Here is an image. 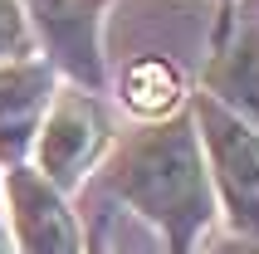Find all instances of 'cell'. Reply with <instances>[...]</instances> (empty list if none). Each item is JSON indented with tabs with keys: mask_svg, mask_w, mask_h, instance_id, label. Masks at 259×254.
Returning a JSON list of instances; mask_svg holds the SVG:
<instances>
[{
	"mask_svg": "<svg viewBox=\"0 0 259 254\" xmlns=\"http://www.w3.org/2000/svg\"><path fill=\"white\" fill-rule=\"evenodd\" d=\"M205 93L259 127V25H245L215 49V59L205 64Z\"/></svg>",
	"mask_w": 259,
	"mask_h": 254,
	"instance_id": "52a82bcc",
	"label": "cell"
},
{
	"mask_svg": "<svg viewBox=\"0 0 259 254\" xmlns=\"http://www.w3.org/2000/svg\"><path fill=\"white\" fill-rule=\"evenodd\" d=\"M49 98H54V64L49 59L20 54L0 64V161L5 166L29 156Z\"/></svg>",
	"mask_w": 259,
	"mask_h": 254,
	"instance_id": "5b68a950",
	"label": "cell"
},
{
	"mask_svg": "<svg viewBox=\"0 0 259 254\" xmlns=\"http://www.w3.org/2000/svg\"><path fill=\"white\" fill-rule=\"evenodd\" d=\"M117 88H122V103H127L137 117H166V113H176V103L186 98L176 64L161 59V54L132 59L127 69H122V83Z\"/></svg>",
	"mask_w": 259,
	"mask_h": 254,
	"instance_id": "ba28073f",
	"label": "cell"
},
{
	"mask_svg": "<svg viewBox=\"0 0 259 254\" xmlns=\"http://www.w3.org/2000/svg\"><path fill=\"white\" fill-rule=\"evenodd\" d=\"M5 205L20 254H83V230L73 220L69 200L39 166L15 161L5 171Z\"/></svg>",
	"mask_w": 259,
	"mask_h": 254,
	"instance_id": "277c9868",
	"label": "cell"
},
{
	"mask_svg": "<svg viewBox=\"0 0 259 254\" xmlns=\"http://www.w3.org/2000/svg\"><path fill=\"white\" fill-rule=\"evenodd\" d=\"M25 10L34 15L44 44L69 69V78L98 93L103 88V49H98L103 0H25Z\"/></svg>",
	"mask_w": 259,
	"mask_h": 254,
	"instance_id": "8992f818",
	"label": "cell"
},
{
	"mask_svg": "<svg viewBox=\"0 0 259 254\" xmlns=\"http://www.w3.org/2000/svg\"><path fill=\"white\" fill-rule=\"evenodd\" d=\"M0 254H10V240H5V230H0Z\"/></svg>",
	"mask_w": 259,
	"mask_h": 254,
	"instance_id": "8fae6325",
	"label": "cell"
},
{
	"mask_svg": "<svg viewBox=\"0 0 259 254\" xmlns=\"http://www.w3.org/2000/svg\"><path fill=\"white\" fill-rule=\"evenodd\" d=\"M108 142V122H103L98 103H93V88H64L49 98L44 108V122L34 132V166L59 186V191H73L83 181V171L93 166V156L103 152Z\"/></svg>",
	"mask_w": 259,
	"mask_h": 254,
	"instance_id": "3957f363",
	"label": "cell"
},
{
	"mask_svg": "<svg viewBox=\"0 0 259 254\" xmlns=\"http://www.w3.org/2000/svg\"><path fill=\"white\" fill-rule=\"evenodd\" d=\"M93 254H108V249H93Z\"/></svg>",
	"mask_w": 259,
	"mask_h": 254,
	"instance_id": "7c38bea8",
	"label": "cell"
},
{
	"mask_svg": "<svg viewBox=\"0 0 259 254\" xmlns=\"http://www.w3.org/2000/svg\"><path fill=\"white\" fill-rule=\"evenodd\" d=\"M29 54V10L25 0H0V64Z\"/></svg>",
	"mask_w": 259,
	"mask_h": 254,
	"instance_id": "9c48e42d",
	"label": "cell"
},
{
	"mask_svg": "<svg viewBox=\"0 0 259 254\" xmlns=\"http://www.w3.org/2000/svg\"><path fill=\"white\" fill-rule=\"evenodd\" d=\"M103 186L166 240V254H196L220 215L191 108L147 117V127L113 142Z\"/></svg>",
	"mask_w": 259,
	"mask_h": 254,
	"instance_id": "6da1fadb",
	"label": "cell"
},
{
	"mask_svg": "<svg viewBox=\"0 0 259 254\" xmlns=\"http://www.w3.org/2000/svg\"><path fill=\"white\" fill-rule=\"evenodd\" d=\"M191 122L201 137L215 205L225 210V225L259 240V127L225 108L215 93H191Z\"/></svg>",
	"mask_w": 259,
	"mask_h": 254,
	"instance_id": "7a4b0ae2",
	"label": "cell"
},
{
	"mask_svg": "<svg viewBox=\"0 0 259 254\" xmlns=\"http://www.w3.org/2000/svg\"><path fill=\"white\" fill-rule=\"evenodd\" d=\"M196 254H259V240H254V235L230 230V235H220V240H201V249H196Z\"/></svg>",
	"mask_w": 259,
	"mask_h": 254,
	"instance_id": "30bf717a",
	"label": "cell"
}]
</instances>
